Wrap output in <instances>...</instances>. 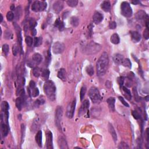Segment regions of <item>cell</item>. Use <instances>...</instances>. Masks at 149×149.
<instances>
[{"label": "cell", "instance_id": "6da1fadb", "mask_svg": "<svg viewBox=\"0 0 149 149\" xmlns=\"http://www.w3.org/2000/svg\"><path fill=\"white\" fill-rule=\"evenodd\" d=\"M109 64V58L108 54L104 52L101 54L97 62V74L99 76L106 74Z\"/></svg>", "mask_w": 149, "mask_h": 149}, {"label": "cell", "instance_id": "7a4b0ae2", "mask_svg": "<svg viewBox=\"0 0 149 149\" xmlns=\"http://www.w3.org/2000/svg\"><path fill=\"white\" fill-rule=\"evenodd\" d=\"M44 92L51 101H54L56 99V87L54 83L51 80H47L44 84Z\"/></svg>", "mask_w": 149, "mask_h": 149}, {"label": "cell", "instance_id": "3957f363", "mask_svg": "<svg viewBox=\"0 0 149 149\" xmlns=\"http://www.w3.org/2000/svg\"><path fill=\"white\" fill-rule=\"evenodd\" d=\"M101 48V47L100 44L95 42H91L83 47L82 51L85 54L92 55L99 52Z\"/></svg>", "mask_w": 149, "mask_h": 149}, {"label": "cell", "instance_id": "277c9868", "mask_svg": "<svg viewBox=\"0 0 149 149\" xmlns=\"http://www.w3.org/2000/svg\"><path fill=\"white\" fill-rule=\"evenodd\" d=\"M88 96L94 104H98L101 101L102 98L97 88L92 87L88 91Z\"/></svg>", "mask_w": 149, "mask_h": 149}, {"label": "cell", "instance_id": "5b68a950", "mask_svg": "<svg viewBox=\"0 0 149 149\" xmlns=\"http://www.w3.org/2000/svg\"><path fill=\"white\" fill-rule=\"evenodd\" d=\"M121 14L126 18H130L132 15V10L130 4L127 2H122L121 4Z\"/></svg>", "mask_w": 149, "mask_h": 149}, {"label": "cell", "instance_id": "8992f818", "mask_svg": "<svg viewBox=\"0 0 149 149\" xmlns=\"http://www.w3.org/2000/svg\"><path fill=\"white\" fill-rule=\"evenodd\" d=\"M63 115V110L61 107L58 106L56 110L55 114V122L58 128L61 130V121H62Z\"/></svg>", "mask_w": 149, "mask_h": 149}, {"label": "cell", "instance_id": "52a82bcc", "mask_svg": "<svg viewBox=\"0 0 149 149\" xmlns=\"http://www.w3.org/2000/svg\"><path fill=\"white\" fill-rule=\"evenodd\" d=\"M47 4L45 1H36L33 3L32 6V11L34 12L43 11L47 7Z\"/></svg>", "mask_w": 149, "mask_h": 149}, {"label": "cell", "instance_id": "ba28073f", "mask_svg": "<svg viewBox=\"0 0 149 149\" xmlns=\"http://www.w3.org/2000/svg\"><path fill=\"white\" fill-rule=\"evenodd\" d=\"M42 61V56L40 54L35 53L33 55L32 60L28 63V66L30 67H34L36 65H38Z\"/></svg>", "mask_w": 149, "mask_h": 149}, {"label": "cell", "instance_id": "9c48e42d", "mask_svg": "<svg viewBox=\"0 0 149 149\" xmlns=\"http://www.w3.org/2000/svg\"><path fill=\"white\" fill-rule=\"evenodd\" d=\"M76 107V99H74L71 102H69L66 108V115L68 118H72L74 115V112Z\"/></svg>", "mask_w": 149, "mask_h": 149}, {"label": "cell", "instance_id": "30bf717a", "mask_svg": "<svg viewBox=\"0 0 149 149\" xmlns=\"http://www.w3.org/2000/svg\"><path fill=\"white\" fill-rule=\"evenodd\" d=\"M65 50V46L64 44L60 42H56L52 46V51L55 54L62 53Z\"/></svg>", "mask_w": 149, "mask_h": 149}, {"label": "cell", "instance_id": "8fae6325", "mask_svg": "<svg viewBox=\"0 0 149 149\" xmlns=\"http://www.w3.org/2000/svg\"><path fill=\"white\" fill-rule=\"evenodd\" d=\"M90 106V102L88 100H85L82 103V106H81L79 110V116H82V115H84V114L86 113V112L88 111V107Z\"/></svg>", "mask_w": 149, "mask_h": 149}, {"label": "cell", "instance_id": "7c38bea8", "mask_svg": "<svg viewBox=\"0 0 149 149\" xmlns=\"http://www.w3.org/2000/svg\"><path fill=\"white\" fill-rule=\"evenodd\" d=\"M46 147L47 149H53L52 145V134L50 130L46 132Z\"/></svg>", "mask_w": 149, "mask_h": 149}, {"label": "cell", "instance_id": "4fadbf2b", "mask_svg": "<svg viewBox=\"0 0 149 149\" xmlns=\"http://www.w3.org/2000/svg\"><path fill=\"white\" fill-rule=\"evenodd\" d=\"M9 104L8 103L7 101H2V102L1 103V110H2V112L4 114V116H6L7 121L9 116Z\"/></svg>", "mask_w": 149, "mask_h": 149}, {"label": "cell", "instance_id": "5bb4252c", "mask_svg": "<svg viewBox=\"0 0 149 149\" xmlns=\"http://www.w3.org/2000/svg\"><path fill=\"white\" fill-rule=\"evenodd\" d=\"M63 6H64V4H63L62 1H57L55 2L53 4V9L55 12L58 14L62 11Z\"/></svg>", "mask_w": 149, "mask_h": 149}, {"label": "cell", "instance_id": "9a60e30c", "mask_svg": "<svg viewBox=\"0 0 149 149\" xmlns=\"http://www.w3.org/2000/svg\"><path fill=\"white\" fill-rule=\"evenodd\" d=\"M93 20L96 24H99L103 20V15L99 12H96L93 16Z\"/></svg>", "mask_w": 149, "mask_h": 149}, {"label": "cell", "instance_id": "2e32d148", "mask_svg": "<svg viewBox=\"0 0 149 149\" xmlns=\"http://www.w3.org/2000/svg\"><path fill=\"white\" fill-rule=\"evenodd\" d=\"M113 61L116 64L118 65H122L123 61L124 60V57L122 55H121L119 54H115L113 56Z\"/></svg>", "mask_w": 149, "mask_h": 149}, {"label": "cell", "instance_id": "e0dca14e", "mask_svg": "<svg viewBox=\"0 0 149 149\" xmlns=\"http://www.w3.org/2000/svg\"><path fill=\"white\" fill-rule=\"evenodd\" d=\"M135 18L137 20L148 19L149 16L146 12L144 11H139L135 14Z\"/></svg>", "mask_w": 149, "mask_h": 149}, {"label": "cell", "instance_id": "ac0fdd59", "mask_svg": "<svg viewBox=\"0 0 149 149\" xmlns=\"http://www.w3.org/2000/svg\"><path fill=\"white\" fill-rule=\"evenodd\" d=\"M107 102L108 105V107L110 111L111 112H114L115 111V98L114 97H109L107 100Z\"/></svg>", "mask_w": 149, "mask_h": 149}, {"label": "cell", "instance_id": "d6986e66", "mask_svg": "<svg viewBox=\"0 0 149 149\" xmlns=\"http://www.w3.org/2000/svg\"><path fill=\"white\" fill-rule=\"evenodd\" d=\"M108 129L109 132L110 133L113 139H114V142H116L117 141V135H116V133L115 132V129H114V127L112 125V124H108Z\"/></svg>", "mask_w": 149, "mask_h": 149}, {"label": "cell", "instance_id": "ffe728a7", "mask_svg": "<svg viewBox=\"0 0 149 149\" xmlns=\"http://www.w3.org/2000/svg\"><path fill=\"white\" fill-rule=\"evenodd\" d=\"M101 8L104 12H110V9H111V4H110V2L107 1H103L101 4Z\"/></svg>", "mask_w": 149, "mask_h": 149}, {"label": "cell", "instance_id": "44dd1931", "mask_svg": "<svg viewBox=\"0 0 149 149\" xmlns=\"http://www.w3.org/2000/svg\"><path fill=\"white\" fill-rule=\"evenodd\" d=\"M130 34L131 36H132V40L135 43H137V42H139L141 40V35L139 32L135 31L131 32Z\"/></svg>", "mask_w": 149, "mask_h": 149}, {"label": "cell", "instance_id": "7402d4cb", "mask_svg": "<svg viewBox=\"0 0 149 149\" xmlns=\"http://www.w3.org/2000/svg\"><path fill=\"white\" fill-rule=\"evenodd\" d=\"M58 143L59 146L61 149H68L67 143L66 142V140L65 138L62 136H60L58 139Z\"/></svg>", "mask_w": 149, "mask_h": 149}, {"label": "cell", "instance_id": "603a6c76", "mask_svg": "<svg viewBox=\"0 0 149 149\" xmlns=\"http://www.w3.org/2000/svg\"><path fill=\"white\" fill-rule=\"evenodd\" d=\"M42 132L41 130H38L36 133V135L35 139L36 142L37 143V144L38 145L39 147H42Z\"/></svg>", "mask_w": 149, "mask_h": 149}, {"label": "cell", "instance_id": "cb8c5ba5", "mask_svg": "<svg viewBox=\"0 0 149 149\" xmlns=\"http://www.w3.org/2000/svg\"><path fill=\"white\" fill-rule=\"evenodd\" d=\"M58 77L63 81H65L66 79V73L65 69H60L58 72Z\"/></svg>", "mask_w": 149, "mask_h": 149}, {"label": "cell", "instance_id": "d4e9b609", "mask_svg": "<svg viewBox=\"0 0 149 149\" xmlns=\"http://www.w3.org/2000/svg\"><path fill=\"white\" fill-rule=\"evenodd\" d=\"M23 98V97H18L16 100V106L19 110H21L22 108V106L24 102V100Z\"/></svg>", "mask_w": 149, "mask_h": 149}, {"label": "cell", "instance_id": "484cf974", "mask_svg": "<svg viewBox=\"0 0 149 149\" xmlns=\"http://www.w3.org/2000/svg\"><path fill=\"white\" fill-rule=\"evenodd\" d=\"M55 26L60 31H63L64 30V23L59 18L56 19L55 22Z\"/></svg>", "mask_w": 149, "mask_h": 149}, {"label": "cell", "instance_id": "4316f807", "mask_svg": "<svg viewBox=\"0 0 149 149\" xmlns=\"http://www.w3.org/2000/svg\"><path fill=\"white\" fill-rule=\"evenodd\" d=\"M1 132H2V136L3 137L6 136L9 132L8 126L2 123V124H1Z\"/></svg>", "mask_w": 149, "mask_h": 149}, {"label": "cell", "instance_id": "83f0119b", "mask_svg": "<svg viewBox=\"0 0 149 149\" xmlns=\"http://www.w3.org/2000/svg\"><path fill=\"white\" fill-rule=\"evenodd\" d=\"M110 40L112 43L114 44H118L120 42V38L117 34H113L111 36Z\"/></svg>", "mask_w": 149, "mask_h": 149}, {"label": "cell", "instance_id": "f1b7e54d", "mask_svg": "<svg viewBox=\"0 0 149 149\" xmlns=\"http://www.w3.org/2000/svg\"><path fill=\"white\" fill-rule=\"evenodd\" d=\"M18 43L19 46L20 47V51H21V52L22 53L23 52V50H22V36H21V31H20V29L19 28V27L18 28Z\"/></svg>", "mask_w": 149, "mask_h": 149}, {"label": "cell", "instance_id": "f546056e", "mask_svg": "<svg viewBox=\"0 0 149 149\" xmlns=\"http://www.w3.org/2000/svg\"><path fill=\"white\" fill-rule=\"evenodd\" d=\"M70 23H71V25L74 26V27L78 26L79 23V20L78 18L74 16V17L71 18V19H70Z\"/></svg>", "mask_w": 149, "mask_h": 149}, {"label": "cell", "instance_id": "4dcf8cb0", "mask_svg": "<svg viewBox=\"0 0 149 149\" xmlns=\"http://www.w3.org/2000/svg\"><path fill=\"white\" fill-rule=\"evenodd\" d=\"M86 87L85 86H83V87L81 88L80 92V100L82 101L84 98V96H85V94L86 93Z\"/></svg>", "mask_w": 149, "mask_h": 149}, {"label": "cell", "instance_id": "1f68e13d", "mask_svg": "<svg viewBox=\"0 0 149 149\" xmlns=\"http://www.w3.org/2000/svg\"><path fill=\"white\" fill-rule=\"evenodd\" d=\"M42 41H43V38L41 37H36L34 41V47H38V46H40L42 43Z\"/></svg>", "mask_w": 149, "mask_h": 149}, {"label": "cell", "instance_id": "d6a6232c", "mask_svg": "<svg viewBox=\"0 0 149 149\" xmlns=\"http://www.w3.org/2000/svg\"><path fill=\"white\" fill-rule=\"evenodd\" d=\"M122 65L123 66H126V67L129 68H131V67H132V63H131L130 60L128 58L124 59Z\"/></svg>", "mask_w": 149, "mask_h": 149}, {"label": "cell", "instance_id": "836d02e7", "mask_svg": "<svg viewBox=\"0 0 149 149\" xmlns=\"http://www.w3.org/2000/svg\"><path fill=\"white\" fill-rule=\"evenodd\" d=\"M42 76L43 77V79H46V80H47L49 78V75H50V71L48 69H44V70H43L42 72Z\"/></svg>", "mask_w": 149, "mask_h": 149}, {"label": "cell", "instance_id": "e575fe53", "mask_svg": "<svg viewBox=\"0 0 149 149\" xmlns=\"http://www.w3.org/2000/svg\"><path fill=\"white\" fill-rule=\"evenodd\" d=\"M122 88L123 90H124V93H125L126 97L129 100L131 99L132 96H131V93H130V90H129L128 88H127L126 87H122Z\"/></svg>", "mask_w": 149, "mask_h": 149}, {"label": "cell", "instance_id": "d590c367", "mask_svg": "<svg viewBox=\"0 0 149 149\" xmlns=\"http://www.w3.org/2000/svg\"><path fill=\"white\" fill-rule=\"evenodd\" d=\"M66 3L70 7H74L78 5V0H68L66 1Z\"/></svg>", "mask_w": 149, "mask_h": 149}, {"label": "cell", "instance_id": "8d00e7d4", "mask_svg": "<svg viewBox=\"0 0 149 149\" xmlns=\"http://www.w3.org/2000/svg\"><path fill=\"white\" fill-rule=\"evenodd\" d=\"M86 72L87 74L89 76H92L94 74V68L92 65H88L86 68Z\"/></svg>", "mask_w": 149, "mask_h": 149}, {"label": "cell", "instance_id": "74e56055", "mask_svg": "<svg viewBox=\"0 0 149 149\" xmlns=\"http://www.w3.org/2000/svg\"><path fill=\"white\" fill-rule=\"evenodd\" d=\"M33 75L35 77H36V78L39 77L40 76V74H41L40 69L38 68H34V69L33 70Z\"/></svg>", "mask_w": 149, "mask_h": 149}, {"label": "cell", "instance_id": "f35d334b", "mask_svg": "<svg viewBox=\"0 0 149 149\" xmlns=\"http://www.w3.org/2000/svg\"><path fill=\"white\" fill-rule=\"evenodd\" d=\"M25 42L26 44L28 45V46H32V44L33 43V39L32 38V37H30V36H28L26 37V39H25Z\"/></svg>", "mask_w": 149, "mask_h": 149}, {"label": "cell", "instance_id": "ab89813d", "mask_svg": "<svg viewBox=\"0 0 149 149\" xmlns=\"http://www.w3.org/2000/svg\"><path fill=\"white\" fill-rule=\"evenodd\" d=\"M14 18V14L12 11H9L6 14V19L8 21H12Z\"/></svg>", "mask_w": 149, "mask_h": 149}, {"label": "cell", "instance_id": "60d3db41", "mask_svg": "<svg viewBox=\"0 0 149 149\" xmlns=\"http://www.w3.org/2000/svg\"><path fill=\"white\" fill-rule=\"evenodd\" d=\"M2 51H3V52L4 53V54L5 56H8L9 53V46L8 45L6 44H5L2 46Z\"/></svg>", "mask_w": 149, "mask_h": 149}, {"label": "cell", "instance_id": "b9f144b4", "mask_svg": "<svg viewBox=\"0 0 149 149\" xmlns=\"http://www.w3.org/2000/svg\"><path fill=\"white\" fill-rule=\"evenodd\" d=\"M40 121L37 119V118L36 120H34V122H33V125H32V127L33 128L34 130H36V129H38L40 127Z\"/></svg>", "mask_w": 149, "mask_h": 149}, {"label": "cell", "instance_id": "7bdbcfd3", "mask_svg": "<svg viewBox=\"0 0 149 149\" xmlns=\"http://www.w3.org/2000/svg\"><path fill=\"white\" fill-rule=\"evenodd\" d=\"M29 24H30V28H31L32 29L34 30V28L36 27V26L37 25L36 22L35 21L34 19H31L29 21Z\"/></svg>", "mask_w": 149, "mask_h": 149}, {"label": "cell", "instance_id": "ee69618b", "mask_svg": "<svg viewBox=\"0 0 149 149\" xmlns=\"http://www.w3.org/2000/svg\"><path fill=\"white\" fill-rule=\"evenodd\" d=\"M21 132H22V142L24 140V137L25 135V126L24 124L21 125Z\"/></svg>", "mask_w": 149, "mask_h": 149}, {"label": "cell", "instance_id": "f6af8a7d", "mask_svg": "<svg viewBox=\"0 0 149 149\" xmlns=\"http://www.w3.org/2000/svg\"><path fill=\"white\" fill-rule=\"evenodd\" d=\"M22 14V8L20 6H18L16 10V18L19 19L20 18V15Z\"/></svg>", "mask_w": 149, "mask_h": 149}, {"label": "cell", "instance_id": "bcb514c9", "mask_svg": "<svg viewBox=\"0 0 149 149\" xmlns=\"http://www.w3.org/2000/svg\"><path fill=\"white\" fill-rule=\"evenodd\" d=\"M118 84H119L121 87H123V84L124 83V81H125V78L123 76H121L119 78H118Z\"/></svg>", "mask_w": 149, "mask_h": 149}, {"label": "cell", "instance_id": "7dc6e473", "mask_svg": "<svg viewBox=\"0 0 149 149\" xmlns=\"http://www.w3.org/2000/svg\"><path fill=\"white\" fill-rule=\"evenodd\" d=\"M4 37L6 39H9L11 37H12V33H11V32L9 31V30H6L5 32Z\"/></svg>", "mask_w": 149, "mask_h": 149}, {"label": "cell", "instance_id": "c3c4849f", "mask_svg": "<svg viewBox=\"0 0 149 149\" xmlns=\"http://www.w3.org/2000/svg\"><path fill=\"white\" fill-rule=\"evenodd\" d=\"M118 98H119V100H120L121 101L122 103L126 107H129V105L126 102V101H125V99H124V98H123L122 97H121V96H120V97H118Z\"/></svg>", "mask_w": 149, "mask_h": 149}, {"label": "cell", "instance_id": "681fc988", "mask_svg": "<svg viewBox=\"0 0 149 149\" xmlns=\"http://www.w3.org/2000/svg\"><path fill=\"white\" fill-rule=\"evenodd\" d=\"M132 115H133V116L134 117L135 119H140V115L139 114V113L136 111H133V112H132Z\"/></svg>", "mask_w": 149, "mask_h": 149}, {"label": "cell", "instance_id": "f907efd6", "mask_svg": "<svg viewBox=\"0 0 149 149\" xmlns=\"http://www.w3.org/2000/svg\"><path fill=\"white\" fill-rule=\"evenodd\" d=\"M109 27L111 29H115L116 28V23L115 22H111L110 23Z\"/></svg>", "mask_w": 149, "mask_h": 149}, {"label": "cell", "instance_id": "816d5d0a", "mask_svg": "<svg viewBox=\"0 0 149 149\" xmlns=\"http://www.w3.org/2000/svg\"><path fill=\"white\" fill-rule=\"evenodd\" d=\"M118 148L119 149H126V148H129V147H128V145L126 144V143H124V142H122V143H121L120 144H119V146L118 147Z\"/></svg>", "mask_w": 149, "mask_h": 149}, {"label": "cell", "instance_id": "f5cc1de1", "mask_svg": "<svg viewBox=\"0 0 149 149\" xmlns=\"http://www.w3.org/2000/svg\"><path fill=\"white\" fill-rule=\"evenodd\" d=\"M144 37L146 39H148L149 37V31L148 29H146V30L144 31Z\"/></svg>", "mask_w": 149, "mask_h": 149}, {"label": "cell", "instance_id": "db71d44e", "mask_svg": "<svg viewBox=\"0 0 149 149\" xmlns=\"http://www.w3.org/2000/svg\"><path fill=\"white\" fill-rule=\"evenodd\" d=\"M34 87H36L35 82H34V81L31 80L30 82V83H29V88H30V89H33Z\"/></svg>", "mask_w": 149, "mask_h": 149}, {"label": "cell", "instance_id": "11a10c76", "mask_svg": "<svg viewBox=\"0 0 149 149\" xmlns=\"http://www.w3.org/2000/svg\"><path fill=\"white\" fill-rule=\"evenodd\" d=\"M12 50H13V54H14L15 56H16L18 54V47H16V46H14V47H13Z\"/></svg>", "mask_w": 149, "mask_h": 149}, {"label": "cell", "instance_id": "9f6ffc18", "mask_svg": "<svg viewBox=\"0 0 149 149\" xmlns=\"http://www.w3.org/2000/svg\"><path fill=\"white\" fill-rule=\"evenodd\" d=\"M43 103V102H42V101H41V100H37L35 101V102H34V105H35V106L36 107H38L40 105L42 104Z\"/></svg>", "mask_w": 149, "mask_h": 149}, {"label": "cell", "instance_id": "6f0895ef", "mask_svg": "<svg viewBox=\"0 0 149 149\" xmlns=\"http://www.w3.org/2000/svg\"><path fill=\"white\" fill-rule=\"evenodd\" d=\"M92 25H90V26H88V37H90L92 36Z\"/></svg>", "mask_w": 149, "mask_h": 149}, {"label": "cell", "instance_id": "680465c9", "mask_svg": "<svg viewBox=\"0 0 149 149\" xmlns=\"http://www.w3.org/2000/svg\"><path fill=\"white\" fill-rule=\"evenodd\" d=\"M131 3L133 4L134 5H136L137 4H139L140 2L139 1H132V2H131Z\"/></svg>", "mask_w": 149, "mask_h": 149}, {"label": "cell", "instance_id": "91938a15", "mask_svg": "<svg viewBox=\"0 0 149 149\" xmlns=\"http://www.w3.org/2000/svg\"><path fill=\"white\" fill-rule=\"evenodd\" d=\"M11 9L12 10V11H14V10H15V6H14V5H12L11 6Z\"/></svg>", "mask_w": 149, "mask_h": 149}, {"label": "cell", "instance_id": "94428289", "mask_svg": "<svg viewBox=\"0 0 149 149\" xmlns=\"http://www.w3.org/2000/svg\"><path fill=\"white\" fill-rule=\"evenodd\" d=\"M0 16H1V22H2V20H3V17H2V14H1V15H0Z\"/></svg>", "mask_w": 149, "mask_h": 149}]
</instances>
